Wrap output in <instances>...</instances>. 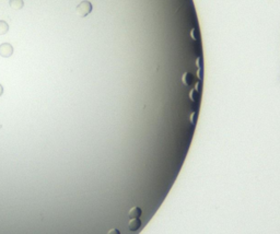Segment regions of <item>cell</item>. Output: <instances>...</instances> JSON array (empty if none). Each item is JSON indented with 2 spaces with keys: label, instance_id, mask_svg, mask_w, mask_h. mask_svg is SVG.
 Wrapping results in <instances>:
<instances>
[{
  "label": "cell",
  "instance_id": "2",
  "mask_svg": "<svg viewBox=\"0 0 280 234\" xmlns=\"http://www.w3.org/2000/svg\"><path fill=\"white\" fill-rule=\"evenodd\" d=\"M12 54H13V47H12L11 44L9 43H3V44L0 45V56L1 57H11Z\"/></svg>",
  "mask_w": 280,
  "mask_h": 234
},
{
  "label": "cell",
  "instance_id": "7",
  "mask_svg": "<svg viewBox=\"0 0 280 234\" xmlns=\"http://www.w3.org/2000/svg\"><path fill=\"white\" fill-rule=\"evenodd\" d=\"M107 234H121V232H119V230H117V229H111L109 232H107Z\"/></svg>",
  "mask_w": 280,
  "mask_h": 234
},
{
  "label": "cell",
  "instance_id": "3",
  "mask_svg": "<svg viewBox=\"0 0 280 234\" xmlns=\"http://www.w3.org/2000/svg\"><path fill=\"white\" fill-rule=\"evenodd\" d=\"M141 227V221L139 218H135V219H130V221L128 222V229L130 231H137V230L140 229Z\"/></svg>",
  "mask_w": 280,
  "mask_h": 234
},
{
  "label": "cell",
  "instance_id": "4",
  "mask_svg": "<svg viewBox=\"0 0 280 234\" xmlns=\"http://www.w3.org/2000/svg\"><path fill=\"white\" fill-rule=\"evenodd\" d=\"M141 214H142L141 209L139 208V207H137V206L132 207V208L129 210V212H128V217H129L130 219L140 218V217H141Z\"/></svg>",
  "mask_w": 280,
  "mask_h": 234
},
{
  "label": "cell",
  "instance_id": "6",
  "mask_svg": "<svg viewBox=\"0 0 280 234\" xmlns=\"http://www.w3.org/2000/svg\"><path fill=\"white\" fill-rule=\"evenodd\" d=\"M9 31V25L6 21H0V35H5Z\"/></svg>",
  "mask_w": 280,
  "mask_h": 234
},
{
  "label": "cell",
  "instance_id": "5",
  "mask_svg": "<svg viewBox=\"0 0 280 234\" xmlns=\"http://www.w3.org/2000/svg\"><path fill=\"white\" fill-rule=\"evenodd\" d=\"M9 6L14 10H21L24 6L23 0H10Z\"/></svg>",
  "mask_w": 280,
  "mask_h": 234
},
{
  "label": "cell",
  "instance_id": "1",
  "mask_svg": "<svg viewBox=\"0 0 280 234\" xmlns=\"http://www.w3.org/2000/svg\"><path fill=\"white\" fill-rule=\"evenodd\" d=\"M92 9H93L92 3L90 1H88V0H84V1L79 3L78 7L76 8V13L80 18H84V16H87L88 14H90L92 12Z\"/></svg>",
  "mask_w": 280,
  "mask_h": 234
},
{
  "label": "cell",
  "instance_id": "8",
  "mask_svg": "<svg viewBox=\"0 0 280 234\" xmlns=\"http://www.w3.org/2000/svg\"><path fill=\"white\" fill-rule=\"evenodd\" d=\"M2 93H3V88H2V86L0 84V96L2 95Z\"/></svg>",
  "mask_w": 280,
  "mask_h": 234
}]
</instances>
